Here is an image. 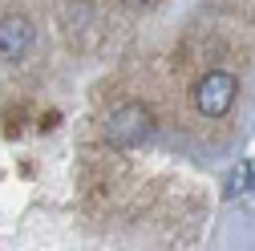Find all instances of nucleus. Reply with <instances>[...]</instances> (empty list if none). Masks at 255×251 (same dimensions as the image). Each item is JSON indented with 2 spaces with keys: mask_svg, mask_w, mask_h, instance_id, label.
I'll list each match as a JSON object with an SVG mask.
<instances>
[{
  "mask_svg": "<svg viewBox=\"0 0 255 251\" xmlns=\"http://www.w3.org/2000/svg\"><path fill=\"white\" fill-rule=\"evenodd\" d=\"M251 186H255V178H251Z\"/></svg>",
  "mask_w": 255,
  "mask_h": 251,
  "instance_id": "obj_5",
  "label": "nucleus"
},
{
  "mask_svg": "<svg viewBox=\"0 0 255 251\" xmlns=\"http://www.w3.org/2000/svg\"><path fill=\"white\" fill-rule=\"evenodd\" d=\"M28 45H33V24H28L20 12L0 20V57L4 61H20L28 53Z\"/></svg>",
  "mask_w": 255,
  "mask_h": 251,
  "instance_id": "obj_3",
  "label": "nucleus"
},
{
  "mask_svg": "<svg viewBox=\"0 0 255 251\" xmlns=\"http://www.w3.org/2000/svg\"><path fill=\"white\" fill-rule=\"evenodd\" d=\"M235 98H239V81H235V73H227V69H211V73H203L199 85H195V110H199L203 118L231 114Z\"/></svg>",
  "mask_w": 255,
  "mask_h": 251,
  "instance_id": "obj_1",
  "label": "nucleus"
},
{
  "mask_svg": "<svg viewBox=\"0 0 255 251\" xmlns=\"http://www.w3.org/2000/svg\"><path fill=\"white\" fill-rule=\"evenodd\" d=\"M251 178H255V174H251V170H247V166L239 162V166H235V170L227 174V195H243L247 186H251Z\"/></svg>",
  "mask_w": 255,
  "mask_h": 251,
  "instance_id": "obj_4",
  "label": "nucleus"
},
{
  "mask_svg": "<svg viewBox=\"0 0 255 251\" xmlns=\"http://www.w3.org/2000/svg\"><path fill=\"white\" fill-rule=\"evenodd\" d=\"M150 130H154V118H150V110H146L142 102H126V106H118V110L106 118V138H110V146H138V142L150 138Z\"/></svg>",
  "mask_w": 255,
  "mask_h": 251,
  "instance_id": "obj_2",
  "label": "nucleus"
}]
</instances>
